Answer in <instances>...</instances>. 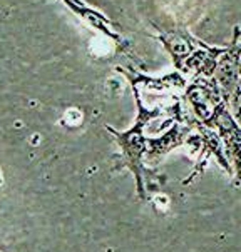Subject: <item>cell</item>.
I'll list each match as a JSON object with an SVG mask.
<instances>
[{
    "label": "cell",
    "instance_id": "obj_1",
    "mask_svg": "<svg viewBox=\"0 0 241 252\" xmlns=\"http://www.w3.org/2000/svg\"><path fill=\"white\" fill-rule=\"evenodd\" d=\"M131 85H132V91H134V99L137 105V117L134 126L124 132H119L113 129V127L106 126V130L114 135L116 142H118L120 149V154H122V157H120V160H122L120 162V167H127L132 172V176L136 179L137 194L144 200L146 199L144 177L151 176L148 167L144 165V157L148 154V139H149L144 135V129L153 121L161 117L162 109L161 107L148 109L143 104V99H141V87L137 84H131Z\"/></svg>",
    "mask_w": 241,
    "mask_h": 252
},
{
    "label": "cell",
    "instance_id": "obj_2",
    "mask_svg": "<svg viewBox=\"0 0 241 252\" xmlns=\"http://www.w3.org/2000/svg\"><path fill=\"white\" fill-rule=\"evenodd\" d=\"M241 31L236 25L233 40L226 47L225 54L219 57L218 69L213 79L216 80L223 99L233 110L236 121L241 122Z\"/></svg>",
    "mask_w": 241,
    "mask_h": 252
},
{
    "label": "cell",
    "instance_id": "obj_3",
    "mask_svg": "<svg viewBox=\"0 0 241 252\" xmlns=\"http://www.w3.org/2000/svg\"><path fill=\"white\" fill-rule=\"evenodd\" d=\"M204 126L211 127L218 132L223 140L226 157L233 162L236 181L241 182V126L236 122V117L228 110V104L223 102L214 110V114L208 119Z\"/></svg>",
    "mask_w": 241,
    "mask_h": 252
},
{
    "label": "cell",
    "instance_id": "obj_4",
    "mask_svg": "<svg viewBox=\"0 0 241 252\" xmlns=\"http://www.w3.org/2000/svg\"><path fill=\"white\" fill-rule=\"evenodd\" d=\"M154 27L159 31L158 40L164 45V49L167 50V54L171 55L174 63V69L181 72L183 69V63L186 62V59L198 49V45L201 44V40H198L189 33L188 29L179 27V25H156Z\"/></svg>",
    "mask_w": 241,
    "mask_h": 252
},
{
    "label": "cell",
    "instance_id": "obj_5",
    "mask_svg": "<svg viewBox=\"0 0 241 252\" xmlns=\"http://www.w3.org/2000/svg\"><path fill=\"white\" fill-rule=\"evenodd\" d=\"M226 47H209L201 42L198 49L186 59L183 63L181 74L189 75L191 79L195 77H211L218 69V61L223 54H225Z\"/></svg>",
    "mask_w": 241,
    "mask_h": 252
},
{
    "label": "cell",
    "instance_id": "obj_6",
    "mask_svg": "<svg viewBox=\"0 0 241 252\" xmlns=\"http://www.w3.org/2000/svg\"><path fill=\"white\" fill-rule=\"evenodd\" d=\"M193 130H195V127L189 122L188 126H184V122H178L166 134H162L161 137H149L146 157L149 160H156L159 157L166 156L167 152H171L173 149H178L183 144H188L193 135Z\"/></svg>",
    "mask_w": 241,
    "mask_h": 252
},
{
    "label": "cell",
    "instance_id": "obj_7",
    "mask_svg": "<svg viewBox=\"0 0 241 252\" xmlns=\"http://www.w3.org/2000/svg\"><path fill=\"white\" fill-rule=\"evenodd\" d=\"M66 5L71 8L72 12H74L76 15H79L80 19L84 20V22H87L90 27L97 29L99 32H102L104 35H107L109 38H113V40L116 42V45L119 47V49H126V40H124L122 37L119 35V33H116L113 29H111V25H113V22H111L107 17H104L101 14V12L94 10V8L87 7L85 3H82L80 0H62Z\"/></svg>",
    "mask_w": 241,
    "mask_h": 252
},
{
    "label": "cell",
    "instance_id": "obj_8",
    "mask_svg": "<svg viewBox=\"0 0 241 252\" xmlns=\"http://www.w3.org/2000/svg\"><path fill=\"white\" fill-rule=\"evenodd\" d=\"M116 70L124 74L129 79L131 84H137L139 87H146V89H153V91H166V89H173V87H179V89H186V79L181 72H173V74L162 77V79H153V77H146L139 72H136L134 69L126 70L122 67H116Z\"/></svg>",
    "mask_w": 241,
    "mask_h": 252
}]
</instances>
